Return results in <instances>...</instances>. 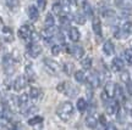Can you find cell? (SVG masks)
<instances>
[{
    "mask_svg": "<svg viewBox=\"0 0 132 130\" xmlns=\"http://www.w3.org/2000/svg\"><path fill=\"white\" fill-rule=\"evenodd\" d=\"M126 88H127V93L132 96V80H130V82L126 83Z\"/></svg>",
    "mask_w": 132,
    "mask_h": 130,
    "instance_id": "40",
    "label": "cell"
},
{
    "mask_svg": "<svg viewBox=\"0 0 132 130\" xmlns=\"http://www.w3.org/2000/svg\"><path fill=\"white\" fill-rule=\"evenodd\" d=\"M44 24H45V28H47V29L54 28V26H55V19H54V16H53L52 14H48L47 15L45 21H44Z\"/></svg>",
    "mask_w": 132,
    "mask_h": 130,
    "instance_id": "20",
    "label": "cell"
},
{
    "mask_svg": "<svg viewBox=\"0 0 132 130\" xmlns=\"http://www.w3.org/2000/svg\"><path fill=\"white\" fill-rule=\"evenodd\" d=\"M28 96L31 98H33V100H37V98H39L40 96H42V90L39 88H31L29 89V94H28Z\"/></svg>",
    "mask_w": 132,
    "mask_h": 130,
    "instance_id": "19",
    "label": "cell"
},
{
    "mask_svg": "<svg viewBox=\"0 0 132 130\" xmlns=\"http://www.w3.org/2000/svg\"><path fill=\"white\" fill-rule=\"evenodd\" d=\"M28 17L31 21H37L38 19V17H39V10H38L37 6L31 5L28 7Z\"/></svg>",
    "mask_w": 132,
    "mask_h": 130,
    "instance_id": "13",
    "label": "cell"
},
{
    "mask_svg": "<svg viewBox=\"0 0 132 130\" xmlns=\"http://www.w3.org/2000/svg\"><path fill=\"white\" fill-rule=\"evenodd\" d=\"M73 19H75L76 23H78V24H85L86 23V16L82 14H76L75 16H73Z\"/></svg>",
    "mask_w": 132,
    "mask_h": 130,
    "instance_id": "28",
    "label": "cell"
},
{
    "mask_svg": "<svg viewBox=\"0 0 132 130\" xmlns=\"http://www.w3.org/2000/svg\"><path fill=\"white\" fill-rule=\"evenodd\" d=\"M115 97H118L119 100H123V93H122V89L119 86L116 84V90H115Z\"/></svg>",
    "mask_w": 132,
    "mask_h": 130,
    "instance_id": "34",
    "label": "cell"
},
{
    "mask_svg": "<svg viewBox=\"0 0 132 130\" xmlns=\"http://www.w3.org/2000/svg\"><path fill=\"white\" fill-rule=\"evenodd\" d=\"M115 90H116V84L113 82H108L104 85L103 98L104 100H111L115 97Z\"/></svg>",
    "mask_w": 132,
    "mask_h": 130,
    "instance_id": "5",
    "label": "cell"
},
{
    "mask_svg": "<svg viewBox=\"0 0 132 130\" xmlns=\"http://www.w3.org/2000/svg\"><path fill=\"white\" fill-rule=\"evenodd\" d=\"M56 89H57V91L64 93L65 95L70 96V97H73V96H76V94L78 93L77 88H75L72 84L67 83V82H62V83H60L56 86Z\"/></svg>",
    "mask_w": 132,
    "mask_h": 130,
    "instance_id": "4",
    "label": "cell"
},
{
    "mask_svg": "<svg viewBox=\"0 0 132 130\" xmlns=\"http://www.w3.org/2000/svg\"><path fill=\"white\" fill-rule=\"evenodd\" d=\"M73 111L75 109H73L72 103L66 101V102L60 103V106L57 107L56 114L62 122H69L72 118V116H73Z\"/></svg>",
    "mask_w": 132,
    "mask_h": 130,
    "instance_id": "1",
    "label": "cell"
},
{
    "mask_svg": "<svg viewBox=\"0 0 132 130\" xmlns=\"http://www.w3.org/2000/svg\"><path fill=\"white\" fill-rule=\"evenodd\" d=\"M53 12L57 16H62V7H61V3L60 1H55L54 4H53Z\"/></svg>",
    "mask_w": 132,
    "mask_h": 130,
    "instance_id": "25",
    "label": "cell"
},
{
    "mask_svg": "<svg viewBox=\"0 0 132 130\" xmlns=\"http://www.w3.org/2000/svg\"><path fill=\"white\" fill-rule=\"evenodd\" d=\"M60 52H61V46H60L59 44H56V45H53V46H52V54H53V55L57 56Z\"/></svg>",
    "mask_w": 132,
    "mask_h": 130,
    "instance_id": "36",
    "label": "cell"
},
{
    "mask_svg": "<svg viewBox=\"0 0 132 130\" xmlns=\"http://www.w3.org/2000/svg\"><path fill=\"white\" fill-rule=\"evenodd\" d=\"M76 106H77V109L80 112H85L87 109V107H88V103H87V101H86L85 98H78Z\"/></svg>",
    "mask_w": 132,
    "mask_h": 130,
    "instance_id": "24",
    "label": "cell"
},
{
    "mask_svg": "<svg viewBox=\"0 0 132 130\" xmlns=\"http://www.w3.org/2000/svg\"><path fill=\"white\" fill-rule=\"evenodd\" d=\"M125 58H126V62H127L130 66H132V51L131 50H126L125 51Z\"/></svg>",
    "mask_w": 132,
    "mask_h": 130,
    "instance_id": "37",
    "label": "cell"
},
{
    "mask_svg": "<svg viewBox=\"0 0 132 130\" xmlns=\"http://www.w3.org/2000/svg\"><path fill=\"white\" fill-rule=\"evenodd\" d=\"M130 114H131V117H132V109H131V111H130Z\"/></svg>",
    "mask_w": 132,
    "mask_h": 130,
    "instance_id": "47",
    "label": "cell"
},
{
    "mask_svg": "<svg viewBox=\"0 0 132 130\" xmlns=\"http://www.w3.org/2000/svg\"><path fill=\"white\" fill-rule=\"evenodd\" d=\"M40 52H42V46L37 43H29L27 45V54H28L29 57L36 58L40 55Z\"/></svg>",
    "mask_w": 132,
    "mask_h": 130,
    "instance_id": "7",
    "label": "cell"
},
{
    "mask_svg": "<svg viewBox=\"0 0 132 130\" xmlns=\"http://www.w3.org/2000/svg\"><path fill=\"white\" fill-rule=\"evenodd\" d=\"M44 67H45V69L50 73V74H57L59 73V71H60V66L57 63L56 61L52 60V58H44Z\"/></svg>",
    "mask_w": 132,
    "mask_h": 130,
    "instance_id": "6",
    "label": "cell"
},
{
    "mask_svg": "<svg viewBox=\"0 0 132 130\" xmlns=\"http://www.w3.org/2000/svg\"><path fill=\"white\" fill-rule=\"evenodd\" d=\"M27 83H28V79L23 77V75H20L15 79L14 82V90L15 91H21L23 90L26 86H27Z\"/></svg>",
    "mask_w": 132,
    "mask_h": 130,
    "instance_id": "9",
    "label": "cell"
},
{
    "mask_svg": "<svg viewBox=\"0 0 132 130\" xmlns=\"http://www.w3.org/2000/svg\"><path fill=\"white\" fill-rule=\"evenodd\" d=\"M9 130H22V128H21V125H20V124H14V125L11 126Z\"/></svg>",
    "mask_w": 132,
    "mask_h": 130,
    "instance_id": "42",
    "label": "cell"
},
{
    "mask_svg": "<svg viewBox=\"0 0 132 130\" xmlns=\"http://www.w3.org/2000/svg\"><path fill=\"white\" fill-rule=\"evenodd\" d=\"M43 117L40 116H36V117H33V118H29L28 119V124L31 126H36V125H39V124H42L43 123Z\"/></svg>",
    "mask_w": 132,
    "mask_h": 130,
    "instance_id": "23",
    "label": "cell"
},
{
    "mask_svg": "<svg viewBox=\"0 0 132 130\" xmlns=\"http://www.w3.org/2000/svg\"><path fill=\"white\" fill-rule=\"evenodd\" d=\"M120 109V106H119V101L116 100H113V101H109L106 103V113L108 114H116Z\"/></svg>",
    "mask_w": 132,
    "mask_h": 130,
    "instance_id": "12",
    "label": "cell"
},
{
    "mask_svg": "<svg viewBox=\"0 0 132 130\" xmlns=\"http://www.w3.org/2000/svg\"><path fill=\"white\" fill-rule=\"evenodd\" d=\"M103 51L105 55H113L114 52H115V46H114V44L110 40H108V42H105L104 43V45H103Z\"/></svg>",
    "mask_w": 132,
    "mask_h": 130,
    "instance_id": "15",
    "label": "cell"
},
{
    "mask_svg": "<svg viewBox=\"0 0 132 130\" xmlns=\"http://www.w3.org/2000/svg\"><path fill=\"white\" fill-rule=\"evenodd\" d=\"M120 78H121V80H122V82H123L125 84L127 83V82H130V80H131L130 73H128L127 71H123L122 73H121V75H120Z\"/></svg>",
    "mask_w": 132,
    "mask_h": 130,
    "instance_id": "33",
    "label": "cell"
},
{
    "mask_svg": "<svg viewBox=\"0 0 132 130\" xmlns=\"http://www.w3.org/2000/svg\"><path fill=\"white\" fill-rule=\"evenodd\" d=\"M98 124V119H97V117L94 114H89V116L86 118V125L90 128V129H94L95 126Z\"/></svg>",
    "mask_w": 132,
    "mask_h": 130,
    "instance_id": "17",
    "label": "cell"
},
{
    "mask_svg": "<svg viewBox=\"0 0 132 130\" xmlns=\"http://www.w3.org/2000/svg\"><path fill=\"white\" fill-rule=\"evenodd\" d=\"M0 130H9V129H7L4 124H0Z\"/></svg>",
    "mask_w": 132,
    "mask_h": 130,
    "instance_id": "45",
    "label": "cell"
},
{
    "mask_svg": "<svg viewBox=\"0 0 132 130\" xmlns=\"http://www.w3.org/2000/svg\"><path fill=\"white\" fill-rule=\"evenodd\" d=\"M26 74H27V78L28 79H32L33 77H34V71H33L31 63L26 66Z\"/></svg>",
    "mask_w": 132,
    "mask_h": 130,
    "instance_id": "32",
    "label": "cell"
},
{
    "mask_svg": "<svg viewBox=\"0 0 132 130\" xmlns=\"http://www.w3.org/2000/svg\"><path fill=\"white\" fill-rule=\"evenodd\" d=\"M77 1V4L81 5V6H85L86 4H87V0H76Z\"/></svg>",
    "mask_w": 132,
    "mask_h": 130,
    "instance_id": "43",
    "label": "cell"
},
{
    "mask_svg": "<svg viewBox=\"0 0 132 130\" xmlns=\"http://www.w3.org/2000/svg\"><path fill=\"white\" fill-rule=\"evenodd\" d=\"M5 24H4V21L3 18H0V35L3 37V34H4V31H5Z\"/></svg>",
    "mask_w": 132,
    "mask_h": 130,
    "instance_id": "39",
    "label": "cell"
},
{
    "mask_svg": "<svg viewBox=\"0 0 132 130\" xmlns=\"http://www.w3.org/2000/svg\"><path fill=\"white\" fill-rule=\"evenodd\" d=\"M67 51L70 52L75 58H77V60L82 58L83 55H85V50H83V47L80 46V45H72V46H70L67 49Z\"/></svg>",
    "mask_w": 132,
    "mask_h": 130,
    "instance_id": "10",
    "label": "cell"
},
{
    "mask_svg": "<svg viewBox=\"0 0 132 130\" xmlns=\"http://www.w3.org/2000/svg\"><path fill=\"white\" fill-rule=\"evenodd\" d=\"M75 79L76 82H78V83H85L86 82V73L83 71H76L75 72Z\"/></svg>",
    "mask_w": 132,
    "mask_h": 130,
    "instance_id": "26",
    "label": "cell"
},
{
    "mask_svg": "<svg viewBox=\"0 0 132 130\" xmlns=\"http://www.w3.org/2000/svg\"><path fill=\"white\" fill-rule=\"evenodd\" d=\"M69 38H70L72 42H78L81 38V34H80V31L77 29L76 27H71L69 29Z\"/></svg>",
    "mask_w": 132,
    "mask_h": 130,
    "instance_id": "14",
    "label": "cell"
},
{
    "mask_svg": "<svg viewBox=\"0 0 132 130\" xmlns=\"http://www.w3.org/2000/svg\"><path fill=\"white\" fill-rule=\"evenodd\" d=\"M99 121H100V123H102L103 125H106V122H105V117H104V116H100Z\"/></svg>",
    "mask_w": 132,
    "mask_h": 130,
    "instance_id": "44",
    "label": "cell"
},
{
    "mask_svg": "<svg viewBox=\"0 0 132 130\" xmlns=\"http://www.w3.org/2000/svg\"><path fill=\"white\" fill-rule=\"evenodd\" d=\"M60 3H61V7H62V16L69 15V14H70V10H71L70 0H61Z\"/></svg>",
    "mask_w": 132,
    "mask_h": 130,
    "instance_id": "21",
    "label": "cell"
},
{
    "mask_svg": "<svg viewBox=\"0 0 132 130\" xmlns=\"http://www.w3.org/2000/svg\"><path fill=\"white\" fill-rule=\"evenodd\" d=\"M33 33H34V29H33V27L31 24H23L19 29V37L22 40H24L27 44H29V43L32 42Z\"/></svg>",
    "mask_w": 132,
    "mask_h": 130,
    "instance_id": "3",
    "label": "cell"
},
{
    "mask_svg": "<svg viewBox=\"0 0 132 130\" xmlns=\"http://www.w3.org/2000/svg\"><path fill=\"white\" fill-rule=\"evenodd\" d=\"M119 6L122 9H132V0H121Z\"/></svg>",
    "mask_w": 132,
    "mask_h": 130,
    "instance_id": "31",
    "label": "cell"
},
{
    "mask_svg": "<svg viewBox=\"0 0 132 130\" xmlns=\"http://www.w3.org/2000/svg\"><path fill=\"white\" fill-rule=\"evenodd\" d=\"M92 28H93V32L98 35V37H100L102 35V23H100V19L99 18H94L93 19V23H92Z\"/></svg>",
    "mask_w": 132,
    "mask_h": 130,
    "instance_id": "18",
    "label": "cell"
},
{
    "mask_svg": "<svg viewBox=\"0 0 132 130\" xmlns=\"http://www.w3.org/2000/svg\"><path fill=\"white\" fill-rule=\"evenodd\" d=\"M83 11H85L86 16H88V17H93V9H92V6H90L88 3L83 6Z\"/></svg>",
    "mask_w": 132,
    "mask_h": 130,
    "instance_id": "30",
    "label": "cell"
},
{
    "mask_svg": "<svg viewBox=\"0 0 132 130\" xmlns=\"http://www.w3.org/2000/svg\"><path fill=\"white\" fill-rule=\"evenodd\" d=\"M19 1L20 0H6V4L9 6L10 9H16L17 6H19Z\"/></svg>",
    "mask_w": 132,
    "mask_h": 130,
    "instance_id": "35",
    "label": "cell"
},
{
    "mask_svg": "<svg viewBox=\"0 0 132 130\" xmlns=\"http://www.w3.org/2000/svg\"><path fill=\"white\" fill-rule=\"evenodd\" d=\"M111 68H113V71H115V72L122 71L123 61L121 60V58H119V57H115V58L113 60V62H111Z\"/></svg>",
    "mask_w": 132,
    "mask_h": 130,
    "instance_id": "16",
    "label": "cell"
},
{
    "mask_svg": "<svg viewBox=\"0 0 132 130\" xmlns=\"http://www.w3.org/2000/svg\"><path fill=\"white\" fill-rule=\"evenodd\" d=\"M3 38H4V40L5 42H12L14 40V35H12V29L11 28H5V31H4V34H3Z\"/></svg>",
    "mask_w": 132,
    "mask_h": 130,
    "instance_id": "22",
    "label": "cell"
},
{
    "mask_svg": "<svg viewBox=\"0 0 132 130\" xmlns=\"http://www.w3.org/2000/svg\"><path fill=\"white\" fill-rule=\"evenodd\" d=\"M115 3H116V4H120V3H121V0H115Z\"/></svg>",
    "mask_w": 132,
    "mask_h": 130,
    "instance_id": "46",
    "label": "cell"
},
{
    "mask_svg": "<svg viewBox=\"0 0 132 130\" xmlns=\"http://www.w3.org/2000/svg\"><path fill=\"white\" fill-rule=\"evenodd\" d=\"M62 69H64V72H65L67 75H70L71 73H72V71H73V65L70 63V62H66V63H64V66H62Z\"/></svg>",
    "mask_w": 132,
    "mask_h": 130,
    "instance_id": "29",
    "label": "cell"
},
{
    "mask_svg": "<svg viewBox=\"0 0 132 130\" xmlns=\"http://www.w3.org/2000/svg\"><path fill=\"white\" fill-rule=\"evenodd\" d=\"M81 66L85 68V69H89L92 67V58L90 57H86L83 60L81 61Z\"/></svg>",
    "mask_w": 132,
    "mask_h": 130,
    "instance_id": "27",
    "label": "cell"
},
{
    "mask_svg": "<svg viewBox=\"0 0 132 130\" xmlns=\"http://www.w3.org/2000/svg\"><path fill=\"white\" fill-rule=\"evenodd\" d=\"M37 4H38L39 10L43 11V10H45V7H47V0H37Z\"/></svg>",
    "mask_w": 132,
    "mask_h": 130,
    "instance_id": "38",
    "label": "cell"
},
{
    "mask_svg": "<svg viewBox=\"0 0 132 130\" xmlns=\"http://www.w3.org/2000/svg\"><path fill=\"white\" fill-rule=\"evenodd\" d=\"M105 130H118V129H116L115 124H113V123H108V124L105 125Z\"/></svg>",
    "mask_w": 132,
    "mask_h": 130,
    "instance_id": "41",
    "label": "cell"
},
{
    "mask_svg": "<svg viewBox=\"0 0 132 130\" xmlns=\"http://www.w3.org/2000/svg\"><path fill=\"white\" fill-rule=\"evenodd\" d=\"M87 82H88L90 88H98L99 85H100V77H99V74L97 72H92V73L88 75Z\"/></svg>",
    "mask_w": 132,
    "mask_h": 130,
    "instance_id": "11",
    "label": "cell"
},
{
    "mask_svg": "<svg viewBox=\"0 0 132 130\" xmlns=\"http://www.w3.org/2000/svg\"><path fill=\"white\" fill-rule=\"evenodd\" d=\"M131 29H132V23L130 21H126V22H123V23L115 31V34H114V35H115L116 39H126V38L130 35Z\"/></svg>",
    "mask_w": 132,
    "mask_h": 130,
    "instance_id": "2",
    "label": "cell"
},
{
    "mask_svg": "<svg viewBox=\"0 0 132 130\" xmlns=\"http://www.w3.org/2000/svg\"><path fill=\"white\" fill-rule=\"evenodd\" d=\"M4 63H3V67H4V71L6 75H12L15 72V65H14V61L11 57H5L4 61H3Z\"/></svg>",
    "mask_w": 132,
    "mask_h": 130,
    "instance_id": "8",
    "label": "cell"
}]
</instances>
